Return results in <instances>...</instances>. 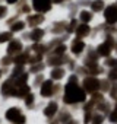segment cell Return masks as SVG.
I'll use <instances>...</instances> for the list:
<instances>
[{"label":"cell","instance_id":"cell-1","mask_svg":"<svg viewBox=\"0 0 117 124\" xmlns=\"http://www.w3.org/2000/svg\"><path fill=\"white\" fill-rule=\"evenodd\" d=\"M76 83V82H75ZM75 83L72 85V82L67 85V92H66V98H65V101L67 102V104H72V102H76V101H82L84 98H85V93L79 89V88H76L75 86Z\"/></svg>","mask_w":117,"mask_h":124},{"label":"cell","instance_id":"cell-2","mask_svg":"<svg viewBox=\"0 0 117 124\" xmlns=\"http://www.w3.org/2000/svg\"><path fill=\"white\" fill-rule=\"evenodd\" d=\"M34 9L37 12H47L51 8V2L50 0H32Z\"/></svg>","mask_w":117,"mask_h":124},{"label":"cell","instance_id":"cell-3","mask_svg":"<svg viewBox=\"0 0 117 124\" xmlns=\"http://www.w3.org/2000/svg\"><path fill=\"white\" fill-rule=\"evenodd\" d=\"M105 19H107V22L108 23H116L117 22V6H108L107 9H105Z\"/></svg>","mask_w":117,"mask_h":124},{"label":"cell","instance_id":"cell-4","mask_svg":"<svg viewBox=\"0 0 117 124\" xmlns=\"http://www.w3.org/2000/svg\"><path fill=\"white\" fill-rule=\"evenodd\" d=\"M8 118H9L10 121L16 123V124H22V123L25 121V118L21 115L19 109H16V108H12V109H9V111H8Z\"/></svg>","mask_w":117,"mask_h":124},{"label":"cell","instance_id":"cell-5","mask_svg":"<svg viewBox=\"0 0 117 124\" xmlns=\"http://www.w3.org/2000/svg\"><path fill=\"white\" fill-rule=\"evenodd\" d=\"M110 50H111V41L104 42V44L98 48V53H100L101 55H108V54H110Z\"/></svg>","mask_w":117,"mask_h":124},{"label":"cell","instance_id":"cell-6","mask_svg":"<svg viewBox=\"0 0 117 124\" xmlns=\"http://www.w3.org/2000/svg\"><path fill=\"white\" fill-rule=\"evenodd\" d=\"M51 88H53V85H51V82H45V83L42 85V89H41V93H42L44 96H47V95H51Z\"/></svg>","mask_w":117,"mask_h":124},{"label":"cell","instance_id":"cell-7","mask_svg":"<svg viewBox=\"0 0 117 124\" xmlns=\"http://www.w3.org/2000/svg\"><path fill=\"white\" fill-rule=\"evenodd\" d=\"M85 88L88 89V91H95L97 89V80L95 79H88L86 82H85Z\"/></svg>","mask_w":117,"mask_h":124},{"label":"cell","instance_id":"cell-8","mask_svg":"<svg viewBox=\"0 0 117 124\" xmlns=\"http://www.w3.org/2000/svg\"><path fill=\"white\" fill-rule=\"evenodd\" d=\"M84 50V42L82 41H75L73 45H72V51L73 53H81Z\"/></svg>","mask_w":117,"mask_h":124},{"label":"cell","instance_id":"cell-9","mask_svg":"<svg viewBox=\"0 0 117 124\" xmlns=\"http://www.w3.org/2000/svg\"><path fill=\"white\" fill-rule=\"evenodd\" d=\"M88 32H89V26L88 25H82V26L78 28V35L79 37H85V35H88Z\"/></svg>","mask_w":117,"mask_h":124},{"label":"cell","instance_id":"cell-10","mask_svg":"<svg viewBox=\"0 0 117 124\" xmlns=\"http://www.w3.org/2000/svg\"><path fill=\"white\" fill-rule=\"evenodd\" d=\"M28 21H29V23H31V25H35V23H40V22H42V16H41V15H37V16H31Z\"/></svg>","mask_w":117,"mask_h":124},{"label":"cell","instance_id":"cell-11","mask_svg":"<svg viewBox=\"0 0 117 124\" xmlns=\"http://www.w3.org/2000/svg\"><path fill=\"white\" fill-rule=\"evenodd\" d=\"M56 109H57V105L56 104H50V107L45 108V115H53L56 112Z\"/></svg>","mask_w":117,"mask_h":124},{"label":"cell","instance_id":"cell-12","mask_svg":"<svg viewBox=\"0 0 117 124\" xmlns=\"http://www.w3.org/2000/svg\"><path fill=\"white\" fill-rule=\"evenodd\" d=\"M92 9H94V10H101V9H104V2H102V0H97V2H94V3H92Z\"/></svg>","mask_w":117,"mask_h":124},{"label":"cell","instance_id":"cell-13","mask_svg":"<svg viewBox=\"0 0 117 124\" xmlns=\"http://www.w3.org/2000/svg\"><path fill=\"white\" fill-rule=\"evenodd\" d=\"M18 50H21V44H19L18 41H15V42H12V44L9 45V53H13V51H18Z\"/></svg>","mask_w":117,"mask_h":124},{"label":"cell","instance_id":"cell-14","mask_svg":"<svg viewBox=\"0 0 117 124\" xmlns=\"http://www.w3.org/2000/svg\"><path fill=\"white\" fill-rule=\"evenodd\" d=\"M81 19H82L84 22L91 21V13H88V12H82V13H81Z\"/></svg>","mask_w":117,"mask_h":124},{"label":"cell","instance_id":"cell-15","mask_svg":"<svg viewBox=\"0 0 117 124\" xmlns=\"http://www.w3.org/2000/svg\"><path fill=\"white\" fill-rule=\"evenodd\" d=\"M24 26H25L24 22H18V23H15V25L12 26V31H13V32H15V31H19V29H22Z\"/></svg>","mask_w":117,"mask_h":124},{"label":"cell","instance_id":"cell-16","mask_svg":"<svg viewBox=\"0 0 117 124\" xmlns=\"http://www.w3.org/2000/svg\"><path fill=\"white\" fill-rule=\"evenodd\" d=\"M41 37H42V31H41V29H35L34 34H32V38H34V39H38V38H41Z\"/></svg>","mask_w":117,"mask_h":124},{"label":"cell","instance_id":"cell-17","mask_svg":"<svg viewBox=\"0 0 117 124\" xmlns=\"http://www.w3.org/2000/svg\"><path fill=\"white\" fill-rule=\"evenodd\" d=\"M10 38V34H0V42H3V41H8Z\"/></svg>","mask_w":117,"mask_h":124},{"label":"cell","instance_id":"cell-18","mask_svg":"<svg viewBox=\"0 0 117 124\" xmlns=\"http://www.w3.org/2000/svg\"><path fill=\"white\" fill-rule=\"evenodd\" d=\"M62 75H63V70H54L51 76H53V79H56V78H60Z\"/></svg>","mask_w":117,"mask_h":124},{"label":"cell","instance_id":"cell-19","mask_svg":"<svg viewBox=\"0 0 117 124\" xmlns=\"http://www.w3.org/2000/svg\"><path fill=\"white\" fill-rule=\"evenodd\" d=\"M5 13H6V8L0 6V18H2V16H5Z\"/></svg>","mask_w":117,"mask_h":124},{"label":"cell","instance_id":"cell-20","mask_svg":"<svg viewBox=\"0 0 117 124\" xmlns=\"http://www.w3.org/2000/svg\"><path fill=\"white\" fill-rule=\"evenodd\" d=\"M22 12H29V8L28 6H22Z\"/></svg>","mask_w":117,"mask_h":124},{"label":"cell","instance_id":"cell-21","mask_svg":"<svg viewBox=\"0 0 117 124\" xmlns=\"http://www.w3.org/2000/svg\"><path fill=\"white\" fill-rule=\"evenodd\" d=\"M8 2H9V3H15V2H16V0H8Z\"/></svg>","mask_w":117,"mask_h":124},{"label":"cell","instance_id":"cell-22","mask_svg":"<svg viewBox=\"0 0 117 124\" xmlns=\"http://www.w3.org/2000/svg\"><path fill=\"white\" fill-rule=\"evenodd\" d=\"M54 2H57V3H58V2H62V0H54Z\"/></svg>","mask_w":117,"mask_h":124}]
</instances>
